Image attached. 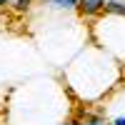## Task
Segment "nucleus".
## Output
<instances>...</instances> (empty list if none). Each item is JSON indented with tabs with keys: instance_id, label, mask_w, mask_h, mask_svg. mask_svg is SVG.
I'll return each mask as SVG.
<instances>
[{
	"instance_id": "3",
	"label": "nucleus",
	"mask_w": 125,
	"mask_h": 125,
	"mask_svg": "<svg viewBox=\"0 0 125 125\" xmlns=\"http://www.w3.org/2000/svg\"><path fill=\"white\" fill-rule=\"evenodd\" d=\"M55 8H75L78 5V0H50Z\"/></svg>"
},
{
	"instance_id": "1",
	"label": "nucleus",
	"mask_w": 125,
	"mask_h": 125,
	"mask_svg": "<svg viewBox=\"0 0 125 125\" xmlns=\"http://www.w3.org/2000/svg\"><path fill=\"white\" fill-rule=\"evenodd\" d=\"M80 8L85 13H98V10L105 8V3H100V0H80Z\"/></svg>"
},
{
	"instance_id": "6",
	"label": "nucleus",
	"mask_w": 125,
	"mask_h": 125,
	"mask_svg": "<svg viewBox=\"0 0 125 125\" xmlns=\"http://www.w3.org/2000/svg\"><path fill=\"white\" fill-rule=\"evenodd\" d=\"M68 125H80V123H68Z\"/></svg>"
},
{
	"instance_id": "7",
	"label": "nucleus",
	"mask_w": 125,
	"mask_h": 125,
	"mask_svg": "<svg viewBox=\"0 0 125 125\" xmlns=\"http://www.w3.org/2000/svg\"><path fill=\"white\" fill-rule=\"evenodd\" d=\"M100 3H108V0H100Z\"/></svg>"
},
{
	"instance_id": "2",
	"label": "nucleus",
	"mask_w": 125,
	"mask_h": 125,
	"mask_svg": "<svg viewBox=\"0 0 125 125\" xmlns=\"http://www.w3.org/2000/svg\"><path fill=\"white\" fill-rule=\"evenodd\" d=\"M105 10H110V13H120V15H125V3H118V0H108Z\"/></svg>"
},
{
	"instance_id": "5",
	"label": "nucleus",
	"mask_w": 125,
	"mask_h": 125,
	"mask_svg": "<svg viewBox=\"0 0 125 125\" xmlns=\"http://www.w3.org/2000/svg\"><path fill=\"white\" fill-rule=\"evenodd\" d=\"M90 125H103V123H98V120H93V123H90Z\"/></svg>"
},
{
	"instance_id": "4",
	"label": "nucleus",
	"mask_w": 125,
	"mask_h": 125,
	"mask_svg": "<svg viewBox=\"0 0 125 125\" xmlns=\"http://www.w3.org/2000/svg\"><path fill=\"white\" fill-rule=\"evenodd\" d=\"M115 125H125V118H118V120H115Z\"/></svg>"
}]
</instances>
